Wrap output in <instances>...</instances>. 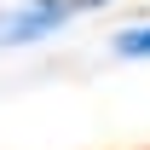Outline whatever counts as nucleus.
I'll use <instances>...</instances> for the list:
<instances>
[{
	"instance_id": "7ed1b4c3",
	"label": "nucleus",
	"mask_w": 150,
	"mask_h": 150,
	"mask_svg": "<svg viewBox=\"0 0 150 150\" xmlns=\"http://www.w3.org/2000/svg\"><path fill=\"white\" fill-rule=\"evenodd\" d=\"M69 6H104V0H69Z\"/></svg>"
},
{
	"instance_id": "f257e3e1",
	"label": "nucleus",
	"mask_w": 150,
	"mask_h": 150,
	"mask_svg": "<svg viewBox=\"0 0 150 150\" xmlns=\"http://www.w3.org/2000/svg\"><path fill=\"white\" fill-rule=\"evenodd\" d=\"M64 18H69V0H29V6H18V12L6 18L0 35L6 40H40V35H52Z\"/></svg>"
},
{
	"instance_id": "f03ea898",
	"label": "nucleus",
	"mask_w": 150,
	"mask_h": 150,
	"mask_svg": "<svg viewBox=\"0 0 150 150\" xmlns=\"http://www.w3.org/2000/svg\"><path fill=\"white\" fill-rule=\"evenodd\" d=\"M115 52L121 58H150V29H127V35L115 40Z\"/></svg>"
}]
</instances>
